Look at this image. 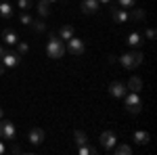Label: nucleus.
Wrapping results in <instances>:
<instances>
[{
  "label": "nucleus",
  "instance_id": "2eb2a0df",
  "mask_svg": "<svg viewBox=\"0 0 157 155\" xmlns=\"http://www.w3.org/2000/svg\"><path fill=\"white\" fill-rule=\"evenodd\" d=\"M2 40H4V44H11V46L19 42V38H17V34H15L13 29H4V32H2Z\"/></svg>",
  "mask_w": 157,
  "mask_h": 155
},
{
  "label": "nucleus",
  "instance_id": "4be33fe9",
  "mask_svg": "<svg viewBox=\"0 0 157 155\" xmlns=\"http://www.w3.org/2000/svg\"><path fill=\"white\" fill-rule=\"evenodd\" d=\"M78 155H97V151H94V147L80 145V147H78Z\"/></svg>",
  "mask_w": 157,
  "mask_h": 155
},
{
  "label": "nucleus",
  "instance_id": "2f4dec72",
  "mask_svg": "<svg viewBox=\"0 0 157 155\" xmlns=\"http://www.w3.org/2000/svg\"><path fill=\"white\" fill-rule=\"evenodd\" d=\"M4 52H6V48H4V46H0V57H2Z\"/></svg>",
  "mask_w": 157,
  "mask_h": 155
},
{
  "label": "nucleus",
  "instance_id": "0eeeda50",
  "mask_svg": "<svg viewBox=\"0 0 157 155\" xmlns=\"http://www.w3.org/2000/svg\"><path fill=\"white\" fill-rule=\"evenodd\" d=\"M101 145H103V149H107V151H111L115 145H117V136H115V132H111V130H105L103 134H101Z\"/></svg>",
  "mask_w": 157,
  "mask_h": 155
},
{
  "label": "nucleus",
  "instance_id": "aec40b11",
  "mask_svg": "<svg viewBox=\"0 0 157 155\" xmlns=\"http://www.w3.org/2000/svg\"><path fill=\"white\" fill-rule=\"evenodd\" d=\"M128 19H132V21H143V19H145V11H143V9H134L132 13H128Z\"/></svg>",
  "mask_w": 157,
  "mask_h": 155
},
{
  "label": "nucleus",
  "instance_id": "72a5a7b5",
  "mask_svg": "<svg viewBox=\"0 0 157 155\" xmlns=\"http://www.w3.org/2000/svg\"><path fill=\"white\" fill-rule=\"evenodd\" d=\"M2 115H4V109L0 107V119H2Z\"/></svg>",
  "mask_w": 157,
  "mask_h": 155
},
{
  "label": "nucleus",
  "instance_id": "393cba45",
  "mask_svg": "<svg viewBox=\"0 0 157 155\" xmlns=\"http://www.w3.org/2000/svg\"><path fill=\"white\" fill-rule=\"evenodd\" d=\"M19 19H21V23L23 25H32V21H34V19H32V15H29V13H21V17H19Z\"/></svg>",
  "mask_w": 157,
  "mask_h": 155
},
{
  "label": "nucleus",
  "instance_id": "6ab92c4d",
  "mask_svg": "<svg viewBox=\"0 0 157 155\" xmlns=\"http://www.w3.org/2000/svg\"><path fill=\"white\" fill-rule=\"evenodd\" d=\"M111 151H113L115 155H130L132 153V147H130V145H115Z\"/></svg>",
  "mask_w": 157,
  "mask_h": 155
},
{
  "label": "nucleus",
  "instance_id": "7ed1b4c3",
  "mask_svg": "<svg viewBox=\"0 0 157 155\" xmlns=\"http://www.w3.org/2000/svg\"><path fill=\"white\" fill-rule=\"evenodd\" d=\"M117 61H120L126 69H136V67L143 63V52H138V50H134V52H126V55L117 57Z\"/></svg>",
  "mask_w": 157,
  "mask_h": 155
},
{
  "label": "nucleus",
  "instance_id": "a878e982",
  "mask_svg": "<svg viewBox=\"0 0 157 155\" xmlns=\"http://www.w3.org/2000/svg\"><path fill=\"white\" fill-rule=\"evenodd\" d=\"M117 2H120L121 9H132L134 4H136V0H117Z\"/></svg>",
  "mask_w": 157,
  "mask_h": 155
},
{
  "label": "nucleus",
  "instance_id": "20e7f679",
  "mask_svg": "<svg viewBox=\"0 0 157 155\" xmlns=\"http://www.w3.org/2000/svg\"><path fill=\"white\" fill-rule=\"evenodd\" d=\"M17 130H15V124L11 119H0V138L2 141H15Z\"/></svg>",
  "mask_w": 157,
  "mask_h": 155
},
{
  "label": "nucleus",
  "instance_id": "f03ea898",
  "mask_svg": "<svg viewBox=\"0 0 157 155\" xmlns=\"http://www.w3.org/2000/svg\"><path fill=\"white\" fill-rule=\"evenodd\" d=\"M124 101H126V109H128V113H140V109H143V99H140V92H126V95L121 96Z\"/></svg>",
  "mask_w": 157,
  "mask_h": 155
},
{
  "label": "nucleus",
  "instance_id": "1a4fd4ad",
  "mask_svg": "<svg viewBox=\"0 0 157 155\" xmlns=\"http://www.w3.org/2000/svg\"><path fill=\"white\" fill-rule=\"evenodd\" d=\"M44 138H46V134H44L42 128H32V130H29V136H27V141L32 145H42Z\"/></svg>",
  "mask_w": 157,
  "mask_h": 155
},
{
  "label": "nucleus",
  "instance_id": "7c9ffc66",
  "mask_svg": "<svg viewBox=\"0 0 157 155\" xmlns=\"http://www.w3.org/2000/svg\"><path fill=\"white\" fill-rule=\"evenodd\" d=\"M4 72H6V67H4V65H0V76H4Z\"/></svg>",
  "mask_w": 157,
  "mask_h": 155
},
{
  "label": "nucleus",
  "instance_id": "bb28decb",
  "mask_svg": "<svg viewBox=\"0 0 157 155\" xmlns=\"http://www.w3.org/2000/svg\"><path fill=\"white\" fill-rule=\"evenodd\" d=\"M17 46H19V52H21V55H25V52L29 50V46H27V42H17Z\"/></svg>",
  "mask_w": 157,
  "mask_h": 155
},
{
  "label": "nucleus",
  "instance_id": "f704fd0d",
  "mask_svg": "<svg viewBox=\"0 0 157 155\" xmlns=\"http://www.w3.org/2000/svg\"><path fill=\"white\" fill-rule=\"evenodd\" d=\"M48 2H50V4H52V2H57V0H48Z\"/></svg>",
  "mask_w": 157,
  "mask_h": 155
},
{
  "label": "nucleus",
  "instance_id": "dca6fc26",
  "mask_svg": "<svg viewBox=\"0 0 157 155\" xmlns=\"http://www.w3.org/2000/svg\"><path fill=\"white\" fill-rule=\"evenodd\" d=\"M36 9H38V13H40V17L44 19V17H48V15H50V2H48V0H40Z\"/></svg>",
  "mask_w": 157,
  "mask_h": 155
},
{
  "label": "nucleus",
  "instance_id": "b1692460",
  "mask_svg": "<svg viewBox=\"0 0 157 155\" xmlns=\"http://www.w3.org/2000/svg\"><path fill=\"white\" fill-rule=\"evenodd\" d=\"M17 4H19V9H23V11H29V9L34 6L32 0H17Z\"/></svg>",
  "mask_w": 157,
  "mask_h": 155
},
{
  "label": "nucleus",
  "instance_id": "6e6552de",
  "mask_svg": "<svg viewBox=\"0 0 157 155\" xmlns=\"http://www.w3.org/2000/svg\"><path fill=\"white\" fill-rule=\"evenodd\" d=\"M109 92H111V96H115V99H121V96L128 92V88H126V84H124V82L115 80V82L109 84Z\"/></svg>",
  "mask_w": 157,
  "mask_h": 155
},
{
  "label": "nucleus",
  "instance_id": "473e14b6",
  "mask_svg": "<svg viewBox=\"0 0 157 155\" xmlns=\"http://www.w3.org/2000/svg\"><path fill=\"white\" fill-rule=\"evenodd\" d=\"M98 2H101V4H109L111 0H98Z\"/></svg>",
  "mask_w": 157,
  "mask_h": 155
},
{
  "label": "nucleus",
  "instance_id": "f257e3e1",
  "mask_svg": "<svg viewBox=\"0 0 157 155\" xmlns=\"http://www.w3.org/2000/svg\"><path fill=\"white\" fill-rule=\"evenodd\" d=\"M46 55H48L50 59H61L65 55V46H63V40L59 36L50 34V40H48V44H46Z\"/></svg>",
  "mask_w": 157,
  "mask_h": 155
},
{
  "label": "nucleus",
  "instance_id": "f3484780",
  "mask_svg": "<svg viewBox=\"0 0 157 155\" xmlns=\"http://www.w3.org/2000/svg\"><path fill=\"white\" fill-rule=\"evenodd\" d=\"M134 141L138 145H147L151 141V136H149V132H145V130H136L134 132Z\"/></svg>",
  "mask_w": 157,
  "mask_h": 155
},
{
  "label": "nucleus",
  "instance_id": "5701e85b",
  "mask_svg": "<svg viewBox=\"0 0 157 155\" xmlns=\"http://www.w3.org/2000/svg\"><path fill=\"white\" fill-rule=\"evenodd\" d=\"M32 27H34L36 32H46V23H44V19H36V21H32Z\"/></svg>",
  "mask_w": 157,
  "mask_h": 155
},
{
  "label": "nucleus",
  "instance_id": "412c9836",
  "mask_svg": "<svg viewBox=\"0 0 157 155\" xmlns=\"http://www.w3.org/2000/svg\"><path fill=\"white\" fill-rule=\"evenodd\" d=\"M73 138H75L78 147H80V145H88V136H86L82 130H75V132H73Z\"/></svg>",
  "mask_w": 157,
  "mask_h": 155
},
{
  "label": "nucleus",
  "instance_id": "f8f14e48",
  "mask_svg": "<svg viewBox=\"0 0 157 155\" xmlns=\"http://www.w3.org/2000/svg\"><path fill=\"white\" fill-rule=\"evenodd\" d=\"M126 88H128L130 92H140V90H143V80H140L138 76H132V78L128 80V84H126Z\"/></svg>",
  "mask_w": 157,
  "mask_h": 155
},
{
  "label": "nucleus",
  "instance_id": "cd10ccee",
  "mask_svg": "<svg viewBox=\"0 0 157 155\" xmlns=\"http://www.w3.org/2000/svg\"><path fill=\"white\" fill-rule=\"evenodd\" d=\"M143 36H147V40H155V29H153V27H149Z\"/></svg>",
  "mask_w": 157,
  "mask_h": 155
},
{
  "label": "nucleus",
  "instance_id": "a211bd4d",
  "mask_svg": "<svg viewBox=\"0 0 157 155\" xmlns=\"http://www.w3.org/2000/svg\"><path fill=\"white\" fill-rule=\"evenodd\" d=\"M0 17L2 19H11L13 17V6L9 2H0Z\"/></svg>",
  "mask_w": 157,
  "mask_h": 155
},
{
  "label": "nucleus",
  "instance_id": "39448f33",
  "mask_svg": "<svg viewBox=\"0 0 157 155\" xmlns=\"http://www.w3.org/2000/svg\"><path fill=\"white\" fill-rule=\"evenodd\" d=\"M69 55H73V57H82L84 55V50H86V44H84V40H80V38H69L67 40V48H65Z\"/></svg>",
  "mask_w": 157,
  "mask_h": 155
},
{
  "label": "nucleus",
  "instance_id": "ddd939ff",
  "mask_svg": "<svg viewBox=\"0 0 157 155\" xmlns=\"http://www.w3.org/2000/svg\"><path fill=\"white\" fill-rule=\"evenodd\" d=\"M126 42H128V46H134V48H138L140 44H143V42H145V36H143L140 32H132V34L128 36V40H126Z\"/></svg>",
  "mask_w": 157,
  "mask_h": 155
},
{
  "label": "nucleus",
  "instance_id": "423d86ee",
  "mask_svg": "<svg viewBox=\"0 0 157 155\" xmlns=\"http://www.w3.org/2000/svg\"><path fill=\"white\" fill-rule=\"evenodd\" d=\"M21 63V52L19 50H6L2 55V65L9 69V67H17Z\"/></svg>",
  "mask_w": 157,
  "mask_h": 155
},
{
  "label": "nucleus",
  "instance_id": "9d476101",
  "mask_svg": "<svg viewBox=\"0 0 157 155\" xmlns=\"http://www.w3.org/2000/svg\"><path fill=\"white\" fill-rule=\"evenodd\" d=\"M111 17L115 23H126L128 21V11H124L121 6H113L111 9Z\"/></svg>",
  "mask_w": 157,
  "mask_h": 155
},
{
  "label": "nucleus",
  "instance_id": "c85d7f7f",
  "mask_svg": "<svg viewBox=\"0 0 157 155\" xmlns=\"http://www.w3.org/2000/svg\"><path fill=\"white\" fill-rule=\"evenodd\" d=\"M11 153H21V147H19V145H13V147H11Z\"/></svg>",
  "mask_w": 157,
  "mask_h": 155
},
{
  "label": "nucleus",
  "instance_id": "c756f323",
  "mask_svg": "<svg viewBox=\"0 0 157 155\" xmlns=\"http://www.w3.org/2000/svg\"><path fill=\"white\" fill-rule=\"evenodd\" d=\"M6 153V145H4V141H0V155Z\"/></svg>",
  "mask_w": 157,
  "mask_h": 155
},
{
  "label": "nucleus",
  "instance_id": "4468645a",
  "mask_svg": "<svg viewBox=\"0 0 157 155\" xmlns=\"http://www.w3.org/2000/svg\"><path fill=\"white\" fill-rule=\"evenodd\" d=\"M75 36V32H73V25H61V29H59V38L61 40H69V38Z\"/></svg>",
  "mask_w": 157,
  "mask_h": 155
},
{
  "label": "nucleus",
  "instance_id": "9b49d317",
  "mask_svg": "<svg viewBox=\"0 0 157 155\" xmlns=\"http://www.w3.org/2000/svg\"><path fill=\"white\" fill-rule=\"evenodd\" d=\"M98 6H101L98 0H82V13H84V15H92V13H97Z\"/></svg>",
  "mask_w": 157,
  "mask_h": 155
}]
</instances>
